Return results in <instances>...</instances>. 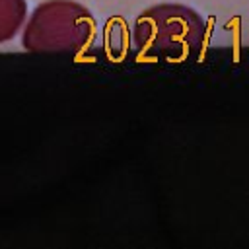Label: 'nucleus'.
<instances>
[{"label":"nucleus","mask_w":249,"mask_h":249,"mask_svg":"<svg viewBox=\"0 0 249 249\" xmlns=\"http://www.w3.org/2000/svg\"><path fill=\"white\" fill-rule=\"evenodd\" d=\"M206 37V21L189 6L158 4L134 21V45L140 54L171 62L196 54Z\"/></svg>","instance_id":"obj_1"},{"label":"nucleus","mask_w":249,"mask_h":249,"mask_svg":"<svg viewBox=\"0 0 249 249\" xmlns=\"http://www.w3.org/2000/svg\"><path fill=\"white\" fill-rule=\"evenodd\" d=\"M95 35V19L74 0H47L29 16L21 45L29 53H80Z\"/></svg>","instance_id":"obj_2"},{"label":"nucleus","mask_w":249,"mask_h":249,"mask_svg":"<svg viewBox=\"0 0 249 249\" xmlns=\"http://www.w3.org/2000/svg\"><path fill=\"white\" fill-rule=\"evenodd\" d=\"M27 19L25 0H0V43L18 35Z\"/></svg>","instance_id":"obj_3"}]
</instances>
